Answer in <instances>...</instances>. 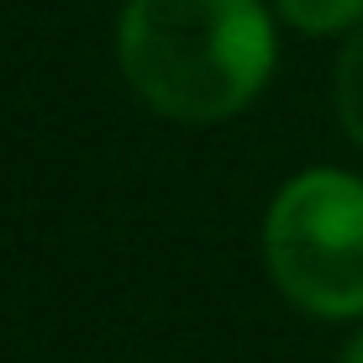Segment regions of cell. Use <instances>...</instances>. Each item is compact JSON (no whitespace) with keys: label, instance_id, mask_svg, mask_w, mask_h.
<instances>
[{"label":"cell","instance_id":"obj_1","mask_svg":"<svg viewBox=\"0 0 363 363\" xmlns=\"http://www.w3.org/2000/svg\"><path fill=\"white\" fill-rule=\"evenodd\" d=\"M116 53L158 116L211 127L269 84L274 21L258 0H127Z\"/></svg>","mask_w":363,"mask_h":363},{"label":"cell","instance_id":"obj_2","mask_svg":"<svg viewBox=\"0 0 363 363\" xmlns=\"http://www.w3.org/2000/svg\"><path fill=\"white\" fill-rule=\"evenodd\" d=\"M264 258L300 311L363 316V179L342 169L290 179L264 216Z\"/></svg>","mask_w":363,"mask_h":363},{"label":"cell","instance_id":"obj_4","mask_svg":"<svg viewBox=\"0 0 363 363\" xmlns=\"http://www.w3.org/2000/svg\"><path fill=\"white\" fill-rule=\"evenodd\" d=\"M337 116H342V132L363 147V27L337 58Z\"/></svg>","mask_w":363,"mask_h":363},{"label":"cell","instance_id":"obj_3","mask_svg":"<svg viewBox=\"0 0 363 363\" xmlns=\"http://www.w3.org/2000/svg\"><path fill=\"white\" fill-rule=\"evenodd\" d=\"M279 16L300 32H347L363 21V0H279Z\"/></svg>","mask_w":363,"mask_h":363},{"label":"cell","instance_id":"obj_5","mask_svg":"<svg viewBox=\"0 0 363 363\" xmlns=\"http://www.w3.org/2000/svg\"><path fill=\"white\" fill-rule=\"evenodd\" d=\"M337 363H363V327L347 337V347H342V358H337Z\"/></svg>","mask_w":363,"mask_h":363}]
</instances>
